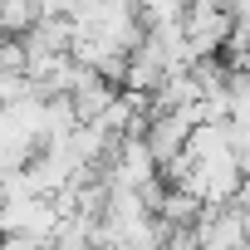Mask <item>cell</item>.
Listing matches in <instances>:
<instances>
[{"label":"cell","mask_w":250,"mask_h":250,"mask_svg":"<svg viewBox=\"0 0 250 250\" xmlns=\"http://www.w3.org/2000/svg\"><path fill=\"white\" fill-rule=\"evenodd\" d=\"M35 5H25V0H0V35L5 40H25L35 30Z\"/></svg>","instance_id":"obj_1"},{"label":"cell","mask_w":250,"mask_h":250,"mask_svg":"<svg viewBox=\"0 0 250 250\" xmlns=\"http://www.w3.org/2000/svg\"><path fill=\"white\" fill-rule=\"evenodd\" d=\"M30 54H25V40H0V74H25Z\"/></svg>","instance_id":"obj_2"}]
</instances>
